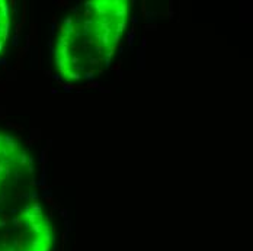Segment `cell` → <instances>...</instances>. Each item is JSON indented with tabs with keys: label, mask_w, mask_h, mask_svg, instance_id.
Here are the masks:
<instances>
[{
	"label": "cell",
	"mask_w": 253,
	"mask_h": 251,
	"mask_svg": "<svg viewBox=\"0 0 253 251\" xmlns=\"http://www.w3.org/2000/svg\"><path fill=\"white\" fill-rule=\"evenodd\" d=\"M54 229L40 203L0 218V251H52Z\"/></svg>",
	"instance_id": "3957f363"
},
{
	"label": "cell",
	"mask_w": 253,
	"mask_h": 251,
	"mask_svg": "<svg viewBox=\"0 0 253 251\" xmlns=\"http://www.w3.org/2000/svg\"><path fill=\"white\" fill-rule=\"evenodd\" d=\"M40 203L32 157L13 137L0 132V218Z\"/></svg>",
	"instance_id": "7a4b0ae2"
},
{
	"label": "cell",
	"mask_w": 253,
	"mask_h": 251,
	"mask_svg": "<svg viewBox=\"0 0 253 251\" xmlns=\"http://www.w3.org/2000/svg\"><path fill=\"white\" fill-rule=\"evenodd\" d=\"M9 26H10V9L7 1L0 0V51L3 50L7 36H9Z\"/></svg>",
	"instance_id": "277c9868"
},
{
	"label": "cell",
	"mask_w": 253,
	"mask_h": 251,
	"mask_svg": "<svg viewBox=\"0 0 253 251\" xmlns=\"http://www.w3.org/2000/svg\"><path fill=\"white\" fill-rule=\"evenodd\" d=\"M129 12L126 0H92L76 7L57 34V73L67 81H83L102 73L120 47Z\"/></svg>",
	"instance_id": "6da1fadb"
}]
</instances>
